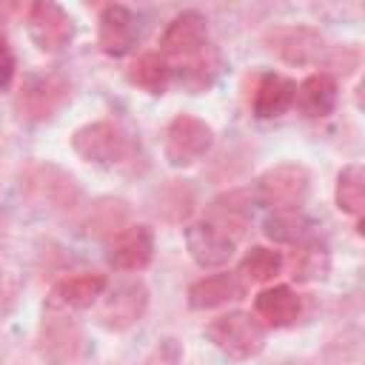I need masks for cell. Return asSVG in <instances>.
I'll use <instances>...</instances> for the list:
<instances>
[{"label": "cell", "mask_w": 365, "mask_h": 365, "mask_svg": "<svg viewBox=\"0 0 365 365\" xmlns=\"http://www.w3.org/2000/svg\"><path fill=\"white\" fill-rule=\"evenodd\" d=\"M336 208L342 214L359 217L365 208V168L359 163H351L336 177Z\"/></svg>", "instance_id": "44dd1931"}, {"label": "cell", "mask_w": 365, "mask_h": 365, "mask_svg": "<svg viewBox=\"0 0 365 365\" xmlns=\"http://www.w3.org/2000/svg\"><path fill=\"white\" fill-rule=\"evenodd\" d=\"M40 356L51 365H71L83 351V331L77 319L68 317V311L48 308L40 325Z\"/></svg>", "instance_id": "5b68a950"}, {"label": "cell", "mask_w": 365, "mask_h": 365, "mask_svg": "<svg viewBox=\"0 0 365 365\" xmlns=\"http://www.w3.org/2000/svg\"><path fill=\"white\" fill-rule=\"evenodd\" d=\"M311 191V174L299 163H282L268 168L257 180V200L274 211H297Z\"/></svg>", "instance_id": "277c9868"}, {"label": "cell", "mask_w": 365, "mask_h": 365, "mask_svg": "<svg viewBox=\"0 0 365 365\" xmlns=\"http://www.w3.org/2000/svg\"><path fill=\"white\" fill-rule=\"evenodd\" d=\"M294 103H299V108L308 117H325V114H331V108L336 103V83H334V77L325 74V71L305 77L302 86L294 94Z\"/></svg>", "instance_id": "ffe728a7"}, {"label": "cell", "mask_w": 365, "mask_h": 365, "mask_svg": "<svg viewBox=\"0 0 365 365\" xmlns=\"http://www.w3.org/2000/svg\"><path fill=\"white\" fill-rule=\"evenodd\" d=\"M11 74H14V57H11V48L6 46V40L0 34V88L9 86Z\"/></svg>", "instance_id": "484cf974"}, {"label": "cell", "mask_w": 365, "mask_h": 365, "mask_svg": "<svg viewBox=\"0 0 365 365\" xmlns=\"http://www.w3.org/2000/svg\"><path fill=\"white\" fill-rule=\"evenodd\" d=\"M145 305H148V291H145V285L131 279V282H120V285L103 299L97 317H100V322H103L106 328H111V331H125V328H131V325L143 317Z\"/></svg>", "instance_id": "9c48e42d"}, {"label": "cell", "mask_w": 365, "mask_h": 365, "mask_svg": "<svg viewBox=\"0 0 365 365\" xmlns=\"http://www.w3.org/2000/svg\"><path fill=\"white\" fill-rule=\"evenodd\" d=\"M20 191L34 205L46 208H71L80 200V188L71 174L51 163H31L20 171Z\"/></svg>", "instance_id": "3957f363"}, {"label": "cell", "mask_w": 365, "mask_h": 365, "mask_svg": "<svg viewBox=\"0 0 365 365\" xmlns=\"http://www.w3.org/2000/svg\"><path fill=\"white\" fill-rule=\"evenodd\" d=\"M245 285L237 274L231 271H220V274H211V277H202L197 279L191 288H188V305L197 308V311H205V308H217L222 302H231L237 297H242Z\"/></svg>", "instance_id": "e0dca14e"}, {"label": "cell", "mask_w": 365, "mask_h": 365, "mask_svg": "<svg viewBox=\"0 0 365 365\" xmlns=\"http://www.w3.org/2000/svg\"><path fill=\"white\" fill-rule=\"evenodd\" d=\"M185 245H188V254L194 257L197 265H202V268H220V265H225L234 257V245L237 242L228 234H222L220 228H214L211 222L200 220V222L188 225Z\"/></svg>", "instance_id": "7c38bea8"}, {"label": "cell", "mask_w": 365, "mask_h": 365, "mask_svg": "<svg viewBox=\"0 0 365 365\" xmlns=\"http://www.w3.org/2000/svg\"><path fill=\"white\" fill-rule=\"evenodd\" d=\"M254 311H257V317L265 319L268 325L285 328V325H291V322L299 317L302 302H299V297H297L294 288H288V285H274V288H265V291L257 294Z\"/></svg>", "instance_id": "ac0fdd59"}, {"label": "cell", "mask_w": 365, "mask_h": 365, "mask_svg": "<svg viewBox=\"0 0 365 365\" xmlns=\"http://www.w3.org/2000/svg\"><path fill=\"white\" fill-rule=\"evenodd\" d=\"M154 257V237L145 225H125L114 231L108 245V262L120 271H143Z\"/></svg>", "instance_id": "30bf717a"}, {"label": "cell", "mask_w": 365, "mask_h": 365, "mask_svg": "<svg viewBox=\"0 0 365 365\" xmlns=\"http://www.w3.org/2000/svg\"><path fill=\"white\" fill-rule=\"evenodd\" d=\"M0 285H3V274H0Z\"/></svg>", "instance_id": "4316f807"}, {"label": "cell", "mask_w": 365, "mask_h": 365, "mask_svg": "<svg viewBox=\"0 0 365 365\" xmlns=\"http://www.w3.org/2000/svg\"><path fill=\"white\" fill-rule=\"evenodd\" d=\"M214 145V131L194 114H177L165 134V154L174 165H188L208 154Z\"/></svg>", "instance_id": "52a82bcc"}, {"label": "cell", "mask_w": 365, "mask_h": 365, "mask_svg": "<svg viewBox=\"0 0 365 365\" xmlns=\"http://www.w3.org/2000/svg\"><path fill=\"white\" fill-rule=\"evenodd\" d=\"M271 48L288 60V63H297V66H308V63H319L322 54H325V40L305 29V26H297V29H279L271 34Z\"/></svg>", "instance_id": "5bb4252c"}, {"label": "cell", "mask_w": 365, "mask_h": 365, "mask_svg": "<svg viewBox=\"0 0 365 365\" xmlns=\"http://www.w3.org/2000/svg\"><path fill=\"white\" fill-rule=\"evenodd\" d=\"M71 145L74 151L86 160V163H94V165H114L123 160L125 154V134L114 125V123H88L83 128L74 131L71 137Z\"/></svg>", "instance_id": "ba28073f"}, {"label": "cell", "mask_w": 365, "mask_h": 365, "mask_svg": "<svg viewBox=\"0 0 365 365\" xmlns=\"http://www.w3.org/2000/svg\"><path fill=\"white\" fill-rule=\"evenodd\" d=\"M168 77H171V68H168L165 57H163V54H154V51L140 54V57L131 63V68H128V80H131L134 86L151 91V94H160V91L168 86Z\"/></svg>", "instance_id": "7402d4cb"}, {"label": "cell", "mask_w": 365, "mask_h": 365, "mask_svg": "<svg viewBox=\"0 0 365 365\" xmlns=\"http://www.w3.org/2000/svg\"><path fill=\"white\" fill-rule=\"evenodd\" d=\"M311 220L299 211H277L265 220V237L274 242H302L308 237Z\"/></svg>", "instance_id": "cb8c5ba5"}, {"label": "cell", "mask_w": 365, "mask_h": 365, "mask_svg": "<svg viewBox=\"0 0 365 365\" xmlns=\"http://www.w3.org/2000/svg\"><path fill=\"white\" fill-rule=\"evenodd\" d=\"M106 291V277L103 274H77L68 279H60L51 294H48V308L57 311H74V308H88L97 297Z\"/></svg>", "instance_id": "9a60e30c"}, {"label": "cell", "mask_w": 365, "mask_h": 365, "mask_svg": "<svg viewBox=\"0 0 365 365\" xmlns=\"http://www.w3.org/2000/svg\"><path fill=\"white\" fill-rule=\"evenodd\" d=\"M66 91L68 86L57 74H29L20 88V108L34 120L48 117L63 103Z\"/></svg>", "instance_id": "4fadbf2b"}, {"label": "cell", "mask_w": 365, "mask_h": 365, "mask_svg": "<svg viewBox=\"0 0 365 365\" xmlns=\"http://www.w3.org/2000/svg\"><path fill=\"white\" fill-rule=\"evenodd\" d=\"M26 26H29L31 40L43 51H60L74 37V20L68 17V11L63 6H57L51 0L31 3L29 14H26Z\"/></svg>", "instance_id": "8992f818"}, {"label": "cell", "mask_w": 365, "mask_h": 365, "mask_svg": "<svg viewBox=\"0 0 365 365\" xmlns=\"http://www.w3.org/2000/svg\"><path fill=\"white\" fill-rule=\"evenodd\" d=\"M279 268H282V257H279L277 251H271V248H262V245L251 248V251L245 254V259H242V274H245L248 279H254V282H268V279H274V277L279 274Z\"/></svg>", "instance_id": "d4e9b609"}, {"label": "cell", "mask_w": 365, "mask_h": 365, "mask_svg": "<svg viewBox=\"0 0 365 365\" xmlns=\"http://www.w3.org/2000/svg\"><path fill=\"white\" fill-rule=\"evenodd\" d=\"M205 336L231 359H248L257 356L265 345V328L257 317L245 311H231L208 322Z\"/></svg>", "instance_id": "7a4b0ae2"}, {"label": "cell", "mask_w": 365, "mask_h": 365, "mask_svg": "<svg viewBox=\"0 0 365 365\" xmlns=\"http://www.w3.org/2000/svg\"><path fill=\"white\" fill-rule=\"evenodd\" d=\"M160 54L165 57L168 68L180 71V80H185L188 86H205L208 83V29H205V17L194 9L180 11L163 40H160Z\"/></svg>", "instance_id": "6da1fadb"}, {"label": "cell", "mask_w": 365, "mask_h": 365, "mask_svg": "<svg viewBox=\"0 0 365 365\" xmlns=\"http://www.w3.org/2000/svg\"><path fill=\"white\" fill-rule=\"evenodd\" d=\"M294 94H297L294 80H288L282 74H265L254 94V114L262 120L277 117L294 106Z\"/></svg>", "instance_id": "d6986e66"}, {"label": "cell", "mask_w": 365, "mask_h": 365, "mask_svg": "<svg viewBox=\"0 0 365 365\" xmlns=\"http://www.w3.org/2000/svg\"><path fill=\"white\" fill-rule=\"evenodd\" d=\"M137 34H140V26H137V17L128 6H106L100 11V48L111 57H123L134 48L137 43Z\"/></svg>", "instance_id": "8fae6325"}, {"label": "cell", "mask_w": 365, "mask_h": 365, "mask_svg": "<svg viewBox=\"0 0 365 365\" xmlns=\"http://www.w3.org/2000/svg\"><path fill=\"white\" fill-rule=\"evenodd\" d=\"M205 222H211L214 228H220L222 234H228L234 242L242 237L248 220H251V200H248V191H231V194H222L217 197L205 217Z\"/></svg>", "instance_id": "2e32d148"}, {"label": "cell", "mask_w": 365, "mask_h": 365, "mask_svg": "<svg viewBox=\"0 0 365 365\" xmlns=\"http://www.w3.org/2000/svg\"><path fill=\"white\" fill-rule=\"evenodd\" d=\"M328 274V251L319 242H299L291 257V277L297 282H314Z\"/></svg>", "instance_id": "603a6c76"}]
</instances>
